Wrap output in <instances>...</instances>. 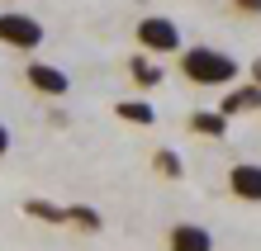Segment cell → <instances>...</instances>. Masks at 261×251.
<instances>
[{
    "instance_id": "obj_10",
    "label": "cell",
    "mask_w": 261,
    "mask_h": 251,
    "mask_svg": "<svg viewBox=\"0 0 261 251\" xmlns=\"http://www.w3.org/2000/svg\"><path fill=\"white\" fill-rule=\"evenodd\" d=\"M114 114L124 119V123H138V128H147V123H157V109H152L147 100H119V104H114Z\"/></svg>"
},
{
    "instance_id": "obj_3",
    "label": "cell",
    "mask_w": 261,
    "mask_h": 251,
    "mask_svg": "<svg viewBox=\"0 0 261 251\" xmlns=\"http://www.w3.org/2000/svg\"><path fill=\"white\" fill-rule=\"evenodd\" d=\"M0 43L14 48V52H34V48H43V24L34 19V14L5 10L0 14Z\"/></svg>"
},
{
    "instance_id": "obj_2",
    "label": "cell",
    "mask_w": 261,
    "mask_h": 251,
    "mask_svg": "<svg viewBox=\"0 0 261 251\" xmlns=\"http://www.w3.org/2000/svg\"><path fill=\"white\" fill-rule=\"evenodd\" d=\"M133 38H138V52L143 57H171V52H180V29H176V19H166V14L138 19Z\"/></svg>"
},
{
    "instance_id": "obj_14",
    "label": "cell",
    "mask_w": 261,
    "mask_h": 251,
    "mask_svg": "<svg viewBox=\"0 0 261 251\" xmlns=\"http://www.w3.org/2000/svg\"><path fill=\"white\" fill-rule=\"evenodd\" d=\"M238 14H261V0H233Z\"/></svg>"
},
{
    "instance_id": "obj_7",
    "label": "cell",
    "mask_w": 261,
    "mask_h": 251,
    "mask_svg": "<svg viewBox=\"0 0 261 251\" xmlns=\"http://www.w3.org/2000/svg\"><path fill=\"white\" fill-rule=\"evenodd\" d=\"M219 114L223 119H238V114H261V86H238V90H228L223 104H219Z\"/></svg>"
},
{
    "instance_id": "obj_11",
    "label": "cell",
    "mask_w": 261,
    "mask_h": 251,
    "mask_svg": "<svg viewBox=\"0 0 261 251\" xmlns=\"http://www.w3.org/2000/svg\"><path fill=\"white\" fill-rule=\"evenodd\" d=\"M67 228H76V232H100L105 218H100V209H90V204H67Z\"/></svg>"
},
{
    "instance_id": "obj_4",
    "label": "cell",
    "mask_w": 261,
    "mask_h": 251,
    "mask_svg": "<svg viewBox=\"0 0 261 251\" xmlns=\"http://www.w3.org/2000/svg\"><path fill=\"white\" fill-rule=\"evenodd\" d=\"M24 86L38 90V95H48V100H62L71 90V76L62 67H53V62H24Z\"/></svg>"
},
{
    "instance_id": "obj_5",
    "label": "cell",
    "mask_w": 261,
    "mask_h": 251,
    "mask_svg": "<svg viewBox=\"0 0 261 251\" xmlns=\"http://www.w3.org/2000/svg\"><path fill=\"white\" fill-rule=\"evenodd\" d=\"M228 190H233L242 204H261V166L256 161H238L228 171Z\"/></svg>"
},
{
    "instance_id": "obj_9",
    "label": "cell",
    "mask_w": 261,
    "mask_h": 251,
    "mask_svg": "<svg viewBox=\"0 0 261 251\" xmlns=\"http://www.w3.org/2000/svg\"><path fill=\"white\" fill-rule=\"evenodd\" d=\"M128 81H133V86H143V90H152V86H162V67H157L152 57L138 52V57L128 62Z\"/></svg>"
},
{
    "instance_id": "obj_15",
    "label": "cell",
    "mask_w": 261,
    "mask_h": 251,
    "mask_svg": "<svg viewBox=\"0 0 261 251\" xmlns=\"http://www.w3.org/2000/svg\"><path fill=\"white\" fill-rule=\"evenodd\" d=\"M5 152H10V128L0 123V156H5Z\"/></svg>"
},
{
    "instance_id": "obj_6",
    "label": "cell",
    "mask_w": 261,
    "mask_h": 251,
    "mask_svg": "<svg viewBox=\"0 0 261 251\" xmlns=\"http://www.w3.org/2000/svg\"><path fill=\"white\" fill-rule=\"evenodd\" d=\"M166 251H214V232L199 223H176L166 232Z\"/></svg>"
},
{
    "instance_id": "obj_16",
    "label": "cell",
    "mask_w": 261,
    "mask_h": 251,
    "mask_svg": "<svg viewBox=\"0 0 261 251\" xmlns=\"http://www.w3.org/2000/svg\"><path fill=\"white\" fill-rule=\"evenodd\" d=\"M252 86H261V57L252 62Z\"/></svg>"
},
{
    "instance_id": "obj_12",
    "label": "cell",
    "mask_w": 261,
    "mask_h": 251,
    "mask_svg": "<svg viewBox=\"0 0 261 251\" xmlns=\"http://www.w3.org/2000/svg\"><path fill=\"white\" fill-rule=\"evenodd\" d=\"M24 213H29V218H38V223L67 228V209H62V204H48V199H24Z\"/></svg>"
},
{
    "instance_id": "obj_13",
    "label": "cell",
    "mask_w": 261,
    "mask_h": 251,
    "mask_svg": "<svg viewBox=\"0 0 261 251\" xmlns=\"http://www.w3.org/2000/svg\"><path fill=\"white\" fill-rule=\"evenodd\" d=\"M152 171L166 176V180H180V176H186V161H180L171 147H157V152H152Z\"/></svg>"
},
{
    "instance_id": "obj_1",
    "label": "cell",
    "mask_w": 261,
    "mask_h": 251,
    "mask_svg": "<svg viewBox=\"0 0 261 251\" xmlns=\"http://www.w3.org/2000/svg\"><path fill=\"white\" fill-rule=\"evenodd\" d=\"M176 71L186 76L190 86H233L238 76H242V67H238V57H228V52H219V48H186L180 52V62H176Z\"/></svg>"
},
{
    "instance_id": "obj_8",
    "label": "cell",
    "mask_w": 261,
    "mask_h": 251,
    "mask_svg": "<svg viewBox=\"0 0 261 251\" xmlns=\"http://www.w3.org/2000/svg\"><path fill=\"white\" fill-rule=\"evenodd\" d=\"M190 133H199V137H223L228 133V119L219 114V109H195V114H190Z\"/></svg>"
}]
</instances>
